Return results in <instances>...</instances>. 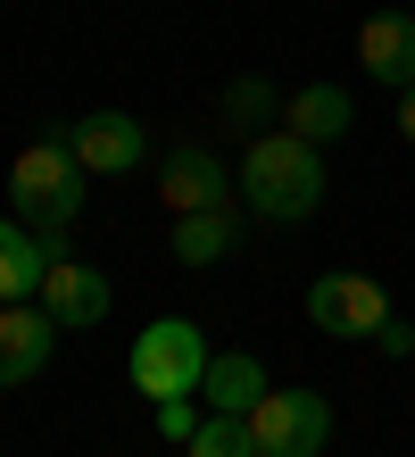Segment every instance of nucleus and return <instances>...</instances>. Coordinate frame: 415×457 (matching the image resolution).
Segmentation results:
<instances>
[{"instance_id":"obj_9","label":"nucleus","mask_w":415,"mask_h":457,"mask_svg":"<svg viewBox=\"0 0 415 457\" xmlns=\"http://www.w3.org/2000/svg\"><path fill=\"white\" fill-rule=\"evenodd\" d=\"M357 67L391 92H415V17L407 9H374L357 25Z\"/></svg>"},{"instance_id":"obj_5","label":"nucleus","mask_w":415,"mask_h":457,"mask_svg":"<svg viewBox=\"0 0 415 457\" xmlns=\"http://www.w3.org/2000/svg\"><path fill=\"white\" fill-rule=\"evenodd\" d=\"M382 316H391V291L374 275H316L308 283V325L332 341H374Z\"/></svg>"},{"instance_id":"obj_3","label":"nucleus","mask_w":415,"mask_h":457,"mask_svg":"<svg viewBox=\"0 0 415 457\" xmlns=\"http://www.w3.org/2000/svg\"><path fill=\"white\" fill-rule=\"evenodd\" d=\"M208 358H216V349L200 341V325H183V316H158L150 333H133L125 374H133V391H142V399H200Z\"/></svg>"},{"instance_id":"obj_1","label":"nucleus","mask_w":415,"mask_h":457,"mask_svg":"<svg viewBox=\"0 0 415 457\" xmlns=\"http://www.w3.org/2000/svg\"><path fill=\"white\" fill-rule=\"evenodd\" d=\"M241 200L258 208V217L274 225H299V217H316L324 208V150L316 142H299V133H258V142L241 150Z\"/></svg>"},{"instance_id":"obj_10","label":"nucleus","mask_w":415,"mask_h":457,"mask_svg":"<svg viewBox=\"0 0 415 457\" xmlns=\"http://www.w3.org/2000/svg\"><path fill=\"white\" fill-rule=\"evenodd\" d=\"M50 349H59V325H50V308H0V391L34 383V374L50 366Z\"/></svg>"},{"instance_id":"obj_19","label":"nucleus","mask_w":415,"mask_h":457,"mask_svg":"<svg viewBox=\"0 0 415 457\" xmlns=\"http://www.w3.org/2000/svg\"><path fill=\"white\" fill-rule=\"evenodd\" d=\"M399 133H407V150H415V92H399Z\"/></svg>"},{"instance_id":"obj_12","label":"nucleus","mask_w":415,"mask_h":457,"mask_svg":"<svg viewBox=\"0 0 415 457\" xmlns=\"http://www.w3.org/2000/svg\"><path fill=\"white\" fill-rule=\"evenodd\" d=\"M349 117H357V109H349V92H341V84H299V92L283 100V125L299 133V142H316V150H324V142H341Z\"/></svg>"},{"instance_id":"obj_14","label":"nucleus","mask_w":415,"mask_h":457,"mask_svg":"<svg viewBox=\"0 0 415 457\" xmlns=\"http://www.w3.org/2000/svg\"><path fill=\"white\" fill-rule=\"evenodd\" d=\"M42 241H34V225H17V217H0V300H34L42 291Z\"/></svg>"},{"instance_id":"obj_13","label":"nucleus","mask_w":415,"mask_h":457,"mask_svg":"<svg viewBox=\"0 0 415 457\" xmlns=\"http://www.w3.org/2000/svg\"><path fill=\"white\" fill-rule=\"evenodd\" d=\"M233 241H241V217H233V208H191V217H175V258L183 266L233 258Z\"/></svg>"},{"instance_id":"obj_7","label":"nucleus","mask_w":415,"mask_h":457,"mask_svg":"<svg viewBox=\"0 0 415 457\" xmlns=\"http://www.w3.org/2000/svg\"><path fill=\"white\" fill-rule=\"evenodd\" d=\"M67 150L83 158V175H125V167H142L150 133H142V117H125V109H92V117L67 125Z\"/></svg>"},{"instance_id":"obj_15","label":"nucleus","mask_w":415,"mask_h":457,"mask_svg":"<svg viewBox=\"0 0 415 457\" xmlns=\"http://www.w3.org/2000/svg\"><path fill=\"white\" fill-rule=\"evenodd\" d=\"M183 457H258V441H249V416H200V433L183 441Z\"/></svg>"},{"instance_id":"obj_2","label":"nucleus","mask_w":415,"mask_h":457,"mask_svg":"<svg viewBox=\"0 0 415 457\" xmlns=\"http://www.w3.org/2000/svg\"><path fill=\"white\" fill-rule=\"evenodd\" d=\"M83 183H92V175H83V158L67 150V133H50V142H34L9 167V200H17L25 225H59L67 233L83 217Z\"/></svg>"},{"instance_id":"obj_8","label":"nucleus","mask_w":415,"mask_h":457,"mask_svg":"<svg viewBox=\"0 0 415 457\" xmlns=\"http://www.w3.org/2000/svg\"><path fill=\"white\" fill-rule=\"evenodd\" d=\"M34 300L50 308V325L59 333H83V325H100L108 316V275L100 266H83V258H59V266H42V291Z\"/></svg>"},{"instance_id":"obj_16","label":"nucleus","mask_w":415,"mask_h":457,"mask_svg":"<svg viewBox=\"0 0 415 457\" xmlns=\"http://www.w3.org/2000/svg\"><path fill=\"white\" fill-rule=\"evenodd\" d=\"M225 117H233L241 133H266V117H274V84H266V75H241V84L225 92Z\"/></svg>"},{"instance_id":"obj_4","label":"nucleus","mask_w":415,"mask_h":457,"mask_svg":"<svg viewBox=\"0 0 415 457\" xmlns=\"http://www.w3.org/2000/svg\"><path fill=\"white\" fill-rule=\"evenodd\" d=\"M249 441H258V457H324L332 399L324 391H266L249 408Z\"/></svg>"},{"instance_id":"obj_6","label":"nucleus","mask_w":415,"mask_h":457,"mask_svg":"<svg viewBox=\"0 0 415 457\" xmlns=\"http://www.w3.org/2000/svg\"><path fill=\"white\" fill-rule=\"evenodd\" d=\"M158 200H166V217L233 208V175H225V158H216L208 142H175V150H166V167H158Z\"/></svg>"},{"instance_id":"obj_17","label":"nucleus","mask_w":415,"mask_h":457,"mask_svg":"<svg viewBox=\"0 0 415 457\" xmlns=\"http://www.w3.org/2000/svg\"><path fill=\"white\" fill-rule=\"evenodd\" d=\"M150 416H158L166 441H191V433H200V408H191V399H150Z\"/></svg>"},{"instance_id":"obj_18","label":"nucleus","mask_w":415,"mask_h":457,"mask_svg":"<svg viewBox=\"0 0 415 457\" xmlns=\"http://www.w3.org/2000/svg\"><path fill=\"white\" fill-rule=\"evenodd\" d=\"M374 349H382V358H415V325H407V316H382V325H374Z\"/></svg>"},{"instance_id":"obj_11","label":"nucleus","mask_w":415,"mask_h":457,"mask_svg":"<svg viewBox=\"0 0 415 457\" xmlns=\"http://www.w3.org/2000/svg\"><path fill=\"white\" fill-rule=\"evenodd\" d=\"M266 391L274 383H266V366L249 358V349H225V358H208V374H200V399H208L216 416H249Z\"/></svg>"}]
</instances>
